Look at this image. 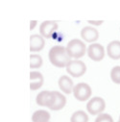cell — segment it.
<instances>
[{"label":"cell","instance_id":"1","mask_svg":"<svg viewBox=\"0 0 120 122\" xmlns=\"http://www.w3.org/2000/svg\"><path fill=\"white\" fill-rule=\"evenodd\" d=\"M48 58L50 63L54 66L59 68L66 67L68 63L71 61V58L66 50V47H64L62 45L53 46L48 53Z\"/></svg>","mask_w":120,"mask_h":122},{"label":"cell","instance_id":"2","mask_svg":"<svg viewBox=\"0 0 120 122\" xmlns=\"http://www.w3.org/2000/svg\"><path fill=\"white\" fill-rule=\"evenodd\" d=\"M66 50L70 58H73V60H79L80 58L84 57L87 51L85 42L79 39H73L68 41Z\"/></svg>","mask_w":120,"mask_h":122},{"label":"cell","instance_id":"3","mask_svg":"<svg viewBox=\"0 0 120 122\" xmlns=\"http://www.w3.org/2000/svg\"><path fill=\"white\" fill-rule=\"evenodd\" d=\"M105 109L106 102L102 97L99 96L92 97L86 103V111L91 115H99L100 113H103Z\"/></svg>","mask_w":120,"mask_h":122},{"label":"cell","instance_id":"4","mask_svg":"<svg viewBox=\"0 0 120 122\" xmlns=\"http://www.w3.org/2000/svg\"><path fill=\"white\" fill-rule=\"evenodd\" d=\"M66 71L67 73L74 77V78H79L82 77L85 71H86V66L83 61L80 60H71L66 66Z\"/></svg>","mask_w":120,"mask_h":122},{"label":"cell","instance_id":"5","mask_svg":"<svg viewBox=\"0 0 120 122\" xmlns=\"http://www.w3.org/2000/svg\"><path fill=\"white\" fill-rule=\"evenodd\" d=\"M91 87L86 83H79L73 88V95L74 97L81 102L89 100L91 96Z\"/></svg>","mask_w":120,"mask_h":122},{"label":"cell","instance_id":"6","mask_svg":"<svg viewBox=\"0 0 120 122\" xmlns=\"http://www.w3.org/2000/svg\"><path fill=\"white\" fill-rule=\"evenodd\" d=\"M65 104L66 98L63 93L59 92V91H52L51 100L48 109H50L51 111H60L65 108Z\"/></svg>","mask_w":120,"mask_h":122},{"label":"cell","instance_id":"7","mask_svg":"<svg viewBox=\"0 0 120 122\" xmlns=\"http://www.w3.org/2000/svg\"><path fill=\"white\" fill-rule=\"evenodd\" d=\"M87 56L94 62H100L105 57V49L100 43H91L87 47Z\"/></svg>","mask_w":120,"mask_h":122},{"label":"cell","instance_id":"8","mask_svg":"<svg viewBox=\"0 0 120 122\" xmlns=\"http://www.w3.org/2000/svg\"><path fill=\"white\" fill-rule=\"evenodd\" d=\"M58 30V23L53 20H45L40 26V33L45 39H51Z\"/></svg>","mask_w":120,"mask_h":122},{"label":"cell","instance_id":"9","mask_svg":"<svg viewBox=\"0 0 120 122\" xmlns=\"http://www.w3.org/2000/svg\"><path fill=\"white\" fill-rule=\"evenodd\" d=\"M81 38L86 42L94 43L99 38V33L94 27L86 26L81 30Z\"/></svg>","mask_w":120,"mask_h":122},{"label":"cell","instance_id":"10","mask_svg":"<svg viewBox=\"0 0 120 122\" xmlns=\"http://www.w3.org/2000/svg\"><path fill=\"white\" fill-rule=\"evenodd\" d=\"M59 84V87L64 93L65 94H70L71 92H73V88H74V84L73 81L71 80V78L69 76L66 75H63L59 78L58 81Z\"/></svg>","mask_w":120,"mask_h":122},{"label":"cell","instance_id":"11","mask_svg":"<svg viewBox=\"0 0 120 122\" xmlns=\"http://www.w3.org/2000/svg\"><path fill=\"white\" fill-rule=\"evenodd\" d=\"M44 79L43 75L39 71H31L30 72V89L38 90L43 85Z\"/></svg>","mask_w":120,"mask_h":122},{"label":"cell","instance_id":"12","mask_svg":"<svg viewBox=\"0 0 120 122\" xmlns=\"http://www.w3.org/2000/svg\"><path fill=\"white\" fill-rule=\"evenodd\" d=\"M45 41L44 38L40 35H32L30 37V51L31 52H40L44 48Z\"/></svg>","mask_w":120,"mask_h":122},{"label":"cell","instance_id":"13","mask_svg":"<svg viewBox=\"0 0 120 122\" xmlns=\"http://www.w3.org/2000/svg\"><path fill=\"white\" fill-rule=\"evenodd\" d=\"M107 54L112 60L120 59V41H112L107 46Z\"/></svg>","mask_w":120,"mask_h":122},{"label":"cell","instance_id":"14","mask_svg":"<svg viewBox=\"0 0 120 122\" xmlns=\"http://www.w3.org/2000/svg\"><path fill=\"white\" fill-rule=\"evenodd\" d=\"M51 94L52 91H48V90H43L37 95L36 97V102L39 106L40 107H49L50 104V100H51Z\"/></svg>","mask_w":120,"mask_h":122},{"label":"cell","instance_id":"15","mask_svg":"<svg viewBox=\"0 0 120 122\" xmlns=\"http://www.w3.org/2000/svg\"><path fill=\"white\" fill-rule=\"evenodd\" d=\"M50 113L45 110H38L32 115L33 122H49L50 121Z\"/></svg>","mask_w":120,"mask_h":122},{"label":"cell","instance_id":"16","mask_svg":"<svg viewBox=\"0 0 120 122\" xmlns=\"http://www.w3.org/2000/svg\"><path fill=\"white\" fill-rule=\"evenodd\" d=\"M70 122H88V116L84 111H76L71 115Z\"/></svg>","mask_w":120,"mask_h":122},{"label":"cell","instance_id":"17","mask_svg":"<svg viewBox=\"0 0 120 122\" xmlns=\"http://www.w3.org/2000/svg\"><path fill=\"white\" fill-rule=\"evenodd\" d=\"M43 64L42 58L38 54H32L30 56V68H40Z\"/></svg>","mask_w":120,"mask_h":122},{"label":"cell","instance_id":"18","mask_svg":"<svg viewBox=\"0 0 120 122\" xmlns=\"http://www.w3.org/2000/svg\"><path fill=\"white\" fill-rule=\"evenodd\" d=\"M110 79L114 84L120 85V66H115L110 70Z\"/></svg>","mask_w":120,"mask_h":122},{"label":"cell","instance_id":"19","mask_svg":"<svg viewBox=\"0 0 120 122\" xmlns=\"http://www.w3.org/2000/svg\"><path fill=\"white\" fill-rule=\"evenodd\" d=\"M94 122H113V119L110 114L103 112V113H100L99 115H97Z\"/></svg>","mask_w":120,"mask_h":122},{"label":"cell","instance_id":"20","mask_svg":"<svg viewBox=\"0 0 120 122\" xmlns=\"http://www.w3.org/2000/svg\"><path fill=\"white\" fill-rule=\"evenodd\" d=\"M89 24H91V25H94V26H99V25H102L103 24V20H88L87 21Z\"/></svg>","mask_w":120,"mask_h":122},{"label":"cell","instance_id":"21","mask_svg":"<svg viewBox=\"0 0 120 122\" xmlns=\"http://www.w3.org/2000/svg\"><path fill=\"white\" fill-rule=\"evenodd\" d=\"M37 23H38L37 20H31V21H30V30H33L36 27Z\"/></svg>","mask_w":120,"mask_h":122},{"label":"cell","instance_id":"22","mask_svg":"<svg viewBox=\"0 0 120 122\" xmlns=\"http://www.w3.org/2000/svg\"><path fill=\"white\" fill-rule=\"evenodd\" d=\"M118 122H120V116H119V121H118Z\"/></svg>","mask_w":120,"mask_h":122}]
</instances>
